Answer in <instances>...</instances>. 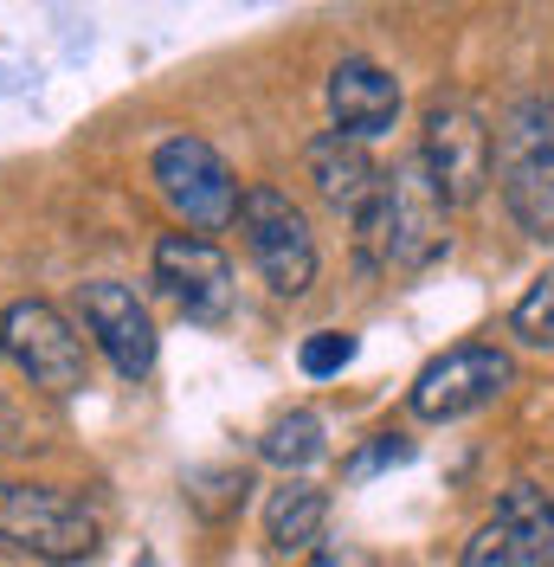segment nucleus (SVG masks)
<instances>
[{"mask_svg":"<svg viewBox=\"0 0 554 567\" xmlns=\"http://www.w3.org/2000/svg\"><path fill=\"white\" fill-rule=\"evenodd\" d=\"M355 246L368 258V271H425L432 258H445L451 233H445V200L425 181V168L400 162L381 181V194L355 213Z\"/></svg>","mask_w":554,"mask_h":567,"instance_id":"1","label":"nucleus"},{"mask_svg":"<svg viewBox=\"0 0 554 567\" xmlns=\"http://www.w3.org/2000/svg\"><path fill=\"white\" fill-rule=\"evenodd\" d=\"M496 187L529 239H554V97L522 91L496 116Z\"/></svg>","mask_w":554,"mask_h":567,"instance_id":"2","label":"nucleus"},{"mask_svg":"<svg viewBox=\"0 0 554 567\" xmlns=\"http://www.w3.org/2000/svg\"><path fill=\"white\" fill-rule=\"evenodd\" d=\"M148 175L162 187V200L174 207V219L187 226V233H226L245 207V187L233 175V162L213 148L207 136H168L155 142V155H148Z\"/></svg>","mask_w":554,"mask_h":567,"instance_id":"3","label":"nucleus"},{"mask_svg":"<svg viewBox=\"0 0 554 567\" xmlns=\"http://www.w3.org/2000/svg\"><path fill=\"white\" fill-rule=\"evenodd\" d=\"M239 233H245V251H252V265H258V278L271 297L284 303H297V297H310L316 284V233L304 207L271 187V181H252L245 187V207H239Z\"/></svg>","mask_w":554,"mask_h":567,"instance_id":"4","label":"nucleus"},{"mask_svg":"<svg viewBox=\"0 0 554 567\" xmlns=\"http://www.w3.org/2000/svg\"><path fill=\"white\" fill-rule=\"evenodd\" d=\"M419 168L445 207H471L496 175V130L464 97H432L419 123Z\"/></svg>","mask_w":554,"mask_h":567,"instance_id":"5","label":"nucleus"},{"mask_svg":"<svg viewBox=\"0 0 554 567\" xmlns=\"http://www.w3.org/2000/svg\"><path fill=\"white\" fill-rule=\"evenodd\" d=\"M98 509L59 484H20L0 477V542L27 548L33 561H84L98 548Z\"/></svg>","mask_w":554,"mask_h":567,"instance_id":"6","label":"nucleus"},{"mask_svg":"<svg viewBox=\"0 0 554 567\" xmlns=\"http://www.w3.org/2000/svg\"><path fill=\"white\" fill-rule=\"evenodd\" d=\"M0 354L52 400H71V393L91 388V354L65 322V310H52L45 297H13L0 310Z\"/></svg>","mask_w":554,"mask_h":567,"instance_id":"7","label":"nucleus"},{"mask_svg":"<svg viewBox=\"0 0 554 567\" xmlns=\"http://www.w3.org/2000/svg\"><path fill=\"white\" fill-rule=\"evenodd\" d=\"M510 388H516V361H510L503 342H458V349L432 354L413 374L407 406H413V420H425V425H451V420L484 413L490 400H503Z\"/></svg>","mask_w":554,"mask_h":567,"instance_id":"8","label":"nucleus"},{"mask_svg":"<svg viewBox=\"0 0 554 567\" xmlns=\"http://www.w3.org/2000/svg\"><path fill=\"white\" fill-rule=\"evenodd\" d=\"M458 567H554V496L542 484L516 477L496 496L484 529L464 542Z\"/></svg>","mask_w":554,"mask_h":567,"instance_id":"9","label":"nucleus"},{"mask_svg":"<svg viewBox=\"0 0 554 567\" xmlns=\"http://www.w3.org/2000/svg\"><path fill=\"white\" fill-rule=\"evenodd\" d=\"M78 317L91 329V342L104 349V361L123 374V381H148L155 361H162V336H155V317L130 284L116 278H91L78 284Z\"/></svg>","mask_w":554,"mask_h":567,"instance_id":"10","label":"nucleus"},{"mask_svg":"<svg viewBox=\"0 0 554 567\" xmlns=\"http://www.w3.org/2000/svg\"><path fill=\"white\" fill-rule=\"evenodd\" d=\"M155 284L174 297V310L187 322H226L233 317V297H239V278H233V258L201 239V233H162L155 239Z\"/></svg>","mask_w":554,"mask_h":567,"instance_id":"11","label":"nucleus"},{"mask_svg":"<svg viewBox=\"0 0 554 567\" xmlns=\"http://www.w3.org/2000/svg\"><path fill=\"white\" fill-rule=\"evenodd\" d=\"M322 97H329V116H336L342 136L375 142V136H387L393 116H400V78H393L381 59L348 52V59H336L329 84H322Z\"/></svg>","mask_w":554,"mask_h":567,"instance_id":"12","label":"nucleus"},{"mask_svg":"<svg viewBox=\"0 0 554 567\" xmlns=\"http://www.w3.org/2000/svg\"><path fill=\"white\" fill-rule=\"evenodd\" d=\"M304 168H310V181H316V194L329 200L336 213H355L368 207L375 194H381V168H375V155H368V142H355V136H342V130H322V136L304 148Z\"/></svg>","mask_w":554,"mask_h":567,"instance_id":"13","label":"nucleus"},{"mask_svg":"<svg viewBox=\"0 0 554 567\" xmlns=\"http://www.w3.org/2000/svg\"><path fill=\"white\" fill-rule=\"evenodd\" d=\"M329 529V491H316L310 477H284L265 503V535L277 555H316Z\"/></svg>","mask_w":554,"mask_h":567,"instance_id":"14","label":"nucleus"},{"mask_svg":"<svg viewBox=\"0 0 554 567\" xmlns=\"http://www.w3.org/2000/svg\"><path fill=\"white\" fill-rule=\"evenodd\" d=\"M258 452H265V464H277L284 477H304L329 445H322V420H316L310 406H297V413H284V420H271V432L258 439Z\"/></svg>","mask_w":554,"mask_h":567,"instance_id":"15","label":"nucleus"},{"mask_svg":"<svg viewBox=\"0 0 554 567\" xmlns=\"http://www.w3.org/2000/svg\"><path fill=\"white\" fill-rule=\"evenodd\" d=\"M510 336L529 342V349H554V271H542V278L516 297V310H510Z\"/></svg>","mask_w":554,"mask_h":567,"instance_id":"16","label":"nucleus"},{"mask_svg":"<svg viewBox=\"0 0 554 567\" xmlns=\"http://www.w3.org/2000/svg\"><path fill=\"white\" fill-rule=\"evenodd\" d=\"M355 354H361V342L348 329H316V336H304V349H297V368L310 381H329V374H342Z\"/></svg>","mask_w":554,"mask_h":567,"instance_id":"17","label":"nucleus"},{"mask_svg":"<svg viewBox=\"0 0 554 567\" xmlns=\"http://www.w3.org/2000/svg\"><path fill=\"white\" fill-rule=\"evenodd\" d=\"M407 458H413V439H407V432H381L368 452L348 458V477L361 484V477H375V471H387V464H407Z\"/></svg>","mask_w":554,"mask_h":567,"instance_id":"18","label":"nucleus"},{"mask_svg":"<svg viewBox=\"0 0 554 567\" xmlns=\"http://www.w3.org/2000/svg\"><path fill=\"white\" fill-rule=\"evenodd\" d=\"M310 567H381L368 548H355V542H322L310 555Z\"/></svg>","mask_w":554,"mask_h":567,"instance_id":"19","label":"nucleus"}]
</instances>
